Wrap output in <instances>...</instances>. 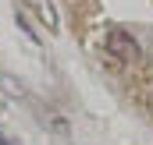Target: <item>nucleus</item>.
<instances>
[{"mask_svg": "<svg viewBox=\"0 0 153 145\" xmlns=\"http://www.w3.org/2000/svg\"><path fill=\"white\" fill-rule=\"evenodd\" d=\"M107 50L114 53L117 60H125V64H143V50H139V42L128 36L125 29H111V36H107Z\"/></svg>", "mask_w": 153, "mask_h": 145, "instance_id": "obj_1", "label": "nucleus"}, {"mask_svg": "<svg viewBox=\"0 0 153 145\" xmlns=\"http://www.w3.org/2000/svg\"><path fill=\"white\" fill-rule=\"evenodd\" d=\"M25 4L32 7V14H36L46 29H57V11H53V4H50V0H25Z\"/></svg>", "mask_w": 153, "mask_h": 145, "instance_id": "obj_2", "label": "nucleus"}]
</instances>
